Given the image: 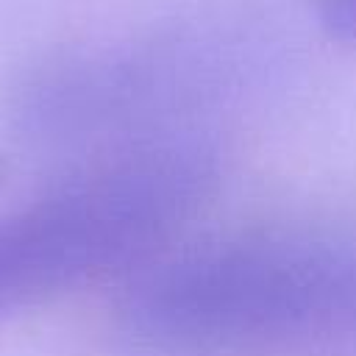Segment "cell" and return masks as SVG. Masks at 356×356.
<instances>
[{
    "mask_svg": "<svg viewBox=\"0 0 356 356\" xmlns=\"http://www.w3.org/2000/svg\"><path fill=\"white\" fill-rule=\"evenodd\" d=\"M150 225L139 178L61 186L0 217V312L39 303L120 261Z\"/></svg>",
    "mask_w": 356,
    "mask_h": 356,
    "instance_id": "cell-1",
    "label": "cell"
},
{
    "mask_svg": "<svg viewBox=\"0 0 356 356\" xmlns=\"http://www.w3.org/2000/svg\"><path fill=\"white\" fill-rule=\"evenodd\" d=\"M323 31L345 44H356V0H314Z\"/></svg>",
    "mask_w": 356,
    "mask_h": 356,
    "instance_id": "cell-2",
    "label": "cell"
}]
</instances>
